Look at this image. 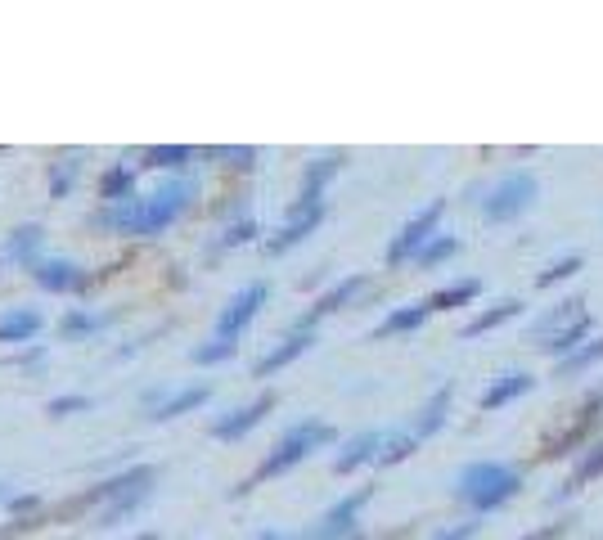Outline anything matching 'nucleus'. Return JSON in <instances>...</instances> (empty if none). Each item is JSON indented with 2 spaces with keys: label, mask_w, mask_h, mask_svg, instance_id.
I'll return each mask as SVG.
<instances>
[{
  "label": "nucleus",
  "mask_w": 603,
  "mask_h": 540,
  "mask_svg": "<svg viewBox=\"0 0 603 540\" xmlns=\"http://www.w3.org/2000/svg\"><path fill=\"white\" fill-rule=\"evenodd\" d=\"M522 311V302L518 297H504V302H495L491 311H482V315H473V320L464 324V338H477V333H491V329H500L504 320H513V315Z\"/></svg>",
  "instance_id": "obj_23"
},
{
  "label": "nucleus",
  "mask_w": 603,
  "mask_h": 540,
  "mask_svg": "<svg viewBox=\"0 0 603 540\" xmlns=\"http://www.w3.org/2000/svg\"><path fill=\"white\" fill-rule=\"evenodd\" d=\"M32 279H36L41 288H50V293H68V288H81V284H86V275H81L72 261H63V257L36 261V266H32Z\"/></svg>",
  "instance_id": "obj_15"
},
{
  "label": "nucleus",
  "mask_w": 603,
  "mask_h": 540,
  "mask_svg": "<svg viewBox=\"0 0 603 540\" xmlns=\"http://www.w3.org/2000/svg\"><path fill=\"white\" fill-rule=\"evenodd\" d=\"M41 333V315L32 306H14V311L0 315V342H27Z\"/></svg>",
  "instance_id": "obj_20"
},
{
  "label": "nucleus",
  "mask_w": 603,
  "mask_h": 540,
  "mask_svg": "<svg viewBox=\"0 0 603 540\" xmlns=\"http://www.w3.org/2000/svg\"><path fill=\"white\" fill-rule=\"evenodd\" d=\"M455 252H459V239H455V234H437V239H432L428 248L414 257V266H437V261L455 257Z\"/></svg>",
  "instance_id": "obj_31"
},
{
  "label": "nucleus",
  "mask_w": 603,
  "mask_h": 540,
  "mask_svg": "<svg viewBox=\"0 0 603 540\" xmlns=\"http://www.w3.org/2000/svg\"><path fill=\"white\" fill-rule=\"evenodd\" d=\"M441 212H446V198H432L428 207H419V212H414L410 221L401 225V234L387 243V266H401V261H414V257H419V252L428 248L432 239H437Z\"/></svg>",
  "instance_id": "obj_5"
},
{
  "label": "nucleus",
  "mask_w": 603,
  "mask_h": 540,
  "mask_svg": "<svg viewBox=\"0 0 603 540\" xmlns=\"http://www.w3.org/2000/svg\"><path fill=\"white\" fill-rule=\"evenodd\" d=\"M446 410H450V387H437V392L428 396V405H423L419 414H414V423H410V432L414 437H432V432L441 428V423H446Z\"/></svg>",
  "instance_id": "obj_21"
},
{
  "label": "nucleus",
  "mask_w": 603,
  "mask_h": 540,
  "mask_svg": "<svg viewBox=\"0 0 603 540\" xmlns=\"http://www.w3.org/2000/svg\"><path fill=\"white\" fill-rule=\"evenodd\" d=\"M581 266H585V261H581V252H567V257L549 261V266L540 270V275H536V284H540V288H554V284H563V279H572Z\"/></svg>",
  "instance_id": "obj_28"
},
{
  "label": "nucleus",
  "mask_w": 603,
  "mask_h": 540,
  "mask_svg": "<svg viewBox=\"0 0 603 540\" xmlns=\"http://www.w3.org/2000/svg\"><path fill=\"white\" fill-rule=\"evenodd\" d=\"M189 198H194V185L171 180V185H162L158 194H149V198H126V203H113L104 216H99V225L122 230V234H162L189 207Z\"/></svg>",
  "instance_id": "obj_1"
},
{
  "label": "nucleus",
  "mask_w": 603,
  "mask_h": 540,
  "mask_svg": "<svg viewBox=\"0 0 603 540\" xmlns=\"http://www.w3.org/2000/svg\"><path fill=\"white\" fill-rule=\"evenodd\" d=\"M99 324H104V315H90V311H68L59 320V329L68 333V338H81V333H95Z\"/></svg>",
  "instance_id": "obj_35"
},
{
  "label": "nucleus",
  "mask_w": 603,
  "mask_h": 540,
  "mask_svg": "<svg viewBox=\"0 0 603 540\" xmlns=\"http://www.w3.org/2000/svg\"><path fill=\"white\" fill-rule=\"evenodd\" d=\"M360 288H365V275H347V279H342V284H333L329 293H324L320 302H315L311 311H306L302 320L293 324V329H297V333H311V329H315V320H320V315H329V311H338V306H347L351 297L360 293Z\"/></svg>",
  "instance_id": "obj_11"
},
{
  "label": "nucleus",
  "mask_w": 603,
  "mask_h": 540,
  "mask_svg": "<svg viewBox=\"0 0 603 540\" xmlns=\"http://www.w3.org/2000/svg\"><path fill=\"white\" fill-rule=\"evenodd\" d=\"M257 540H279V536H275V531H266V536H257Z\"/></svg>",
  "instance_id": "obj_42"
},
{
  "label": "nucleus",
  "mask_w": 603,
  "mask_h": 540,
  "mask_svg": "<svg viewBox=\"0 0 603 540\" xmlns=\"http://www.w3.org/2000/svg\"><path fill=\"white\" fill-rule=\"evenodd\" d=\"M428 302H410V306H396L383 324H378V338H392V333H414L423 320H428Z\"/></svg>",
  "instance_id": "obj_22"
},
{
  "label": "nucleus",
  "mask_w": 603,
  "mask_h": 540,
  "mask_svg": "<svg viewBox=\"0 0 603 540\" xmlns=\"http://www.w3.org/2000/svg\"><path fill=\"white\" fill-rule=\"evenodd\" d=\"M338 167H342V153H324V158L306 162V171H302V194H297L293 207H324L320 194H324V185L338 176Z\"/></svg>",
  "instance_id": "obj_10"
},
{
  "label": "nucleus",
  "mask_w": 603,
  "mask_h": 540,
  "mask_svg": "<svg viewBox=\"0 0 603 540\" xmlns=\"http://www.w3.org/2000/svg\"><path fill=\"white\" fill-rule=\"evenodd\" d=\"M189 158H194V153H189L185 144H158V149L144 153L149 167H180V162H189Z\"/></svg>",
  "instance_id": "obj_34"
},
{
  "label": "nucleus",
  "mask_w": 603,
  "mask_h": 540,
  "mask_svg": "<svg viewBox=\"0 0 603 540\" xmlns=\"http://www.w3.org/2000/svg\"><path fill=\"white\" fill-rule=\"evenodd\" d=\"M567 536V518H558V522H545V527H536V531H527L522 540H563Z\"/></svg>",
  "instance_id": "obj_38"
},
{
  "label": "nucleus",
  "mask_w": 603,
  "mask_h": 540,
  "mask_svg": "<svg viewBox=\"0 0 603 540\" xmlns=\"http://www.w3.org/2000/svg\"><path fill=\"white\" fill-rule=\"evenodd\" d=\"M311 342H315V333H297V329H293L275 351H266V356L257 360V378H266V374H275V369L293 365V360L302 356V351H311Z\"/></svg>",
  "instance_id": "obj_17"
},
{
  "label": "nucleus",
  "mask_w": 603,
  "mask_h": 540,
  "mask_svg": "<svg viewBox=\"0 0 603 540\" xmlns=\"http://www.w3.org/2000/svg\"><path fill=\"white\" fill-rule=\"evenodd\" d=\"M77 410H90V396H59V401H50L54 419H63V414H77Z\"/></svg>",
  "instance_id": "obj_36"
},
{
  "label": "nucleus",
  "mask_w": 603,
  "mask_h": 540,
  "mask_svg": "<svg viewBox=\"0 0 603 540\" xmlns=\"http://www.w3.org/2000/svg\"><path fill=\"white\" fill-rule=\"evenodd\" d=\"M581 315H585V302H581V297H563V302L549 306V311L540 315L536 324H531V338H540V347H545L549 338H558L563 329H572Z\"/></svg>",
  "instance_id": "obj_12"
},
{
  "label": "nucleus",
  "mask_w": 603,
  "mask_h": 540,
  "mask_svg": "<svg viewBox=\"0 0 603 540\" xmlns=\"http://www.w3.org/2000/svg\"><path fill=\"white\" fill-rule=\"evenodd\" d=\"M540 194V180L536 171H509V176H500L491 185V194L482 198V216L491 225H504V221H518L522 212H527L531 203H536Z\"/></svg>",
  "instance_id": "obj_4"
},
{
  "label": "nucleus",
  "mask_w": 603,
  "mask_h": 540,
  "mask_svg": "<svg viewBox=\"0 0 603 540\" xmlns=\"http://www.w3.org/2000/svg\"><path fill=\"white\" fill-rule=\"evenodd\" d=\"M320 216H324V207H288V221H284V230L275 234V239L266 243L270 252H288L293 243H302L306 234L320 225Z\"/></svg>",
  "instance_id": "obj_14"
},
{
  "label": "nucleus",
  "mask_w": 603,
  "mask_h": 540,
  "mask_svg": "<svg viewBox=\"0 0 603 540\" xmlns=\"http://www.w3.org/2000/svg\"><path fill=\"white\" fill-rule=\"evenodd\" d=\"M536 387V378L527 374V369H509V374H500L491 387L482 392V410H500V405H509V401H518L522 392H531Z\"/></svg>",
  "instance_id": "obj_16"
},
{
  "label": "nucleus",
  "mask_w": 603,
  "mask_h": 540,
  "mask_svg": "<svg viewBox=\"0 0 603 540\" xmlns=\"http://www.w3.org/2000/svg\"><path fill=\"white\" fill-rule=\"evenodd\" d=\"M36 248H41V225H18V230L9 234V243H5V252L14 261H27Z\"/></svg>",
  "instance_id": "obj_29"
},
{
  "label": "nucleus",
  "mask_w": 603,
  "mask_h": 540,
  "mask_svg": "<svg viewBox=\"0 0 603 540\" xmlns=\"http://www.w3.org/2000/svg\"><path fill=\"white\" fill-rule=\"evenodd\" d=\"M473 536H477V522H455V527L437 531L432 540H473Z\"/></svg>",
  "instance_id": "obj_39"
},
{
  "label": "nucleus",
  "mask_w": 603,
  "mask_h": 540,
  "mask_svg": "<svg viewBox=\"0 0 603 540\" xmlns=\"http://www.w3.org/2000/svg\"><path fill=\"white\" fill-rule=\"evenodd\" d=\"M131 540H153V531H140V536H131Z\"/></svg>",
  "instance_id": "obj_41"
},
{
  "label": "nucleus",
  "mask_w": 603,
  "mask_h": 540,
  "mask_svg": "<svg viewBox=\"0 0 603 540\" xmlns=\"http://www.w3.org/2000/svg\"><path fill=\"white\" fill-rule=\"evenodd\" d=\"M207 396H212V387L207 383H194V387H180V392H171V396H162L158 405H153V414L149 419H158V423H167V419H176V414H189L194 405H203Z\"/></svg>",
  "instance_id": "obj_19"
},
{
  "label": "nucleus",
  "mask_w": 603,
  "mask_h": 540,
  "mask_svg": "<svg viewBox=\"0 0 603 540\" xmlns=\"http://www.w3.org/2000/svg\"><path fill=\"white\" fill-rule=\"evenodd\" d=\"M333 441V428L329 423H320V419H306V423H293V428L284 432V437L270 446V455L261 459V468H257V477H279V473H288L293 464H302L311 450H320V446H329Z\"/></svg>",
  "instance_id": "obj_3"
},
{
  "label": "nucleus",
  "mask_w": 603,
  "mask_h": 540,
  "mask_svg": "<svg viewBox=\"0 0 603 540\" xmlns=\"http://www.w3.org/2000/svg\"><path fill=\"white\" fill-rule=\"evenodd\" d=\"M414 446H419L414 432H387V446H383V455H378V464H401Z\"/></svg>",
  "instance_id": "obj_33"
},
{
  "label": "nucleus",
  "mask_w": 603,
  "mask_h": 540,
  "mask_svg": "<svg viewBox=\"0 0 603 540\" xmlns=\"http://www.w3.org/2000/svg\"><path fill=\"white\" fill-rule=\"evenodd\" d=\"M270 410H275V392H261L257 401H248V405H239V410H230L225 419H216L212 432H216L221 441H234V437H243V432L257 428V423L266 419Z\"/></svg>",
  "instance_id": "obj_9"
},
{
  "label": "nucleus",
  "mask_w": 603,
  "mask_h": 540,
  "mask_svg": "<svg viewBox=\"0 0 603 540\" xmlns=\"http://www.w3.org/2000/svg\"><path fill=\"white\" fill-rule=\"evenodd\" d=\"M131 185H135V167H122V162H117V167H108L104 180H99V198H104L108 207L126 203V198H131Z\"/></svg>",
  "instance_id": "obj_25"
},
{
  "label": "nucleus",
  "mask_w": 603,
  "mask_h": 540,
  "mask_svg": "<svg viewBox=\"0 0 603 540\" xmlns=\"http://www.w3.org/2000/svg\"><path fill=\"white\" fill-rule=\"evenodd\" d=\"M603 360V333L599 338H590L581 351H572L567 360H558V378H567V374H581V369H590V365H599Z\"/></svg>",
  "instance_id": "obj_27"
},
{
  "label": "nucleus",
  "mask_w": 603,
  "mask_h": 540,
  "mask_svg": "<svg viewBox=\"0 0 603 540\" xmlns=\"http://www.w3.org/2000/svg\"><path fill=\"white\" fill-rule=\"evenodd\" d=\"M68 180H72V162H59V167H54V180H50V194L59 198L63 189H68Z\"/></svg>",
  "instance_id": "obj_40"
},
{
  "label": "nucleus",
  "mask_w": 603,
  "mask_h": 540,
  "mask_svg": "<svg viewBox=\"0 0 603 540\" xmlns=\"http://www.w3.org/2000/svg\"><path fill=\"white\" fill-rule=\"evenodd\" d=\"M234 351H239V342H230V338H212V342H203V347H194L189 356H194V365H216V360H230Z\"/></svg>",
  "instance_id": "obj_32"
},
{
  "label": "nucleus",
  "mask_w": 603,
  "mask_h": 540,
  "mask_svg": "<svg viewBox=\"0 0 603 540\" xmlns=\"http://www.w3.org/2000/svg\"><path fill=\"white\" fill-rule=\"evenodd\" d=\"M518 491H522V473L500 464V459H477V464L459 468V477H455V495L477 513L504 509Z\"/></svg>",
  "instance_id": "obj_2"
},
{
  "label": "nucleus",
  "mask_w": 603,
  "mask_h": 540,
  "mask_svg": "<svg viewBox=\"0 0 603 540\" xmlns=\"http://www.w3.org/2000/svg\"><path fill=\"white\" fill-rule=\"evenodd\" d=\"M266 297H270V284H261V279H257V284H243L239 293L225 302L221 320H216V338H230V342L239 338V333L252 324V315L266 306Z\"/></svg>",
  "instance_id": "obj_7"
},
{
  "label": "nucleus",
  "mask_w": 603,
  "mask_h": 540,
  "mask_svg": "<svg viewBox=\"0 0 603 540\" xmlns=\"http://www.w3.org/2000/svg\"><path fill=\"white\" fill-rule=\"evenodd\" d=\"M365 500H369V486L365 491H351V495H342L333 509H324V518H320V527L311 531L315 540H338V536H347L351 527H356V518H360V509H365Z\"/></svg>",
  "instance_id": "obj_8"
},
{
  "label": "nucleus",
  "mask_w": 603,
  "mask_h": 540,
  "mask_svg": "<svg viewBox=\"0 0 603 540\" xmlns=\"http://www.w3.org/2000/svg\"><path fill=\"white\" fill-rule=\"evenodd\" d=\"M599 414H603V387H594V392L581 401L576 419L567 423L563 432H554V437L545 441V450H540V455H545V459H563V455H572V450L581 446V441H590V432H594V423H599Z\"/></svg>",
  "instance_id": "obj_6"
},
{
  "label": "nucleus",
  "mask_w": 603,
  "mask_h": 540,
  "mask_svg": "<svg viewBox=\"0 0 603 540\" xmlns=\"http://www.w3.org/2000/svg\"><path fill=\"white\" fill-rule=\"evenodd\" d=\"M153 482V468H126L122 477H108L104 486H95V491L86 495V504H95V500H122V495H131V491H144V486Z\"/></svg>",
  "instance_id": "obj_18"
},
{
  "label": "nucleus",
  "mask_w": 603,
  "mask_h": 540,
  "mask_svg": "<svg viewBox=\"0 0 603 540\" xmlns=\"http://www.w3.org/2000/svg\"><path fill=\"white\" fill-rule=\"evenodd\" d=\"M590 329H594V320H590V315H581V320H576L572 329H563V333H558V338H549V342H545V351H549V356H554V360H567V356H572V351H581V347H585V338H590Z\"/></svg>",
  "instance_id": "obj_24"
},
{
  "label": "nucleus",
  "mask_w": 603,
  "mask_h": 540,
  "mask_svg": "<svg viewBox=\"0 0 603 540\" xmlns=\"http://www.w3.org/2000/svg\"><path fill=\"white\" fill-rule=\"evenodd\" d=\"M252 234H257V225H252V221H234L230 225V230H225V248H239V243H248L252 239Z\"/></svg>",
  "instance_id": "obj_37"
},
{
  "label": "nucleus",
  "mask_w": 603,
  "mask_h": 540,
  "mask_svg": "<svg viewBox=\"0 0 603 540\" xmlns=\"http://www.w3.org/2000/svg\"><path fill=\"white\" fill-rule=\"evenodd\" d=\"M594 477H603V441H594V446H585V455L576 459V477H572V486L594 482Z\"/></svg>",
  "instance_id": "obj_30"
},
{
  "label": "nucleus",
  "mask_w": 603,
  "mask_h": 540,
  "mask_svg": "<svg viewBox=\"0 0 603 540\" xmlns=\"http://www.w3.org/2000/svg\"><path fill=\"white\" fill-rule=\"evenodd\" d=\"M477 279H459V284H450V288H437V293L428 297V311H455V306H468L477 297Z\"/></svg>",
  "instance_id": "obj_26"
},
{
  "label": "nucleus",
  "mask_w": 603,
  "mask_h": 540,
  "mask_svg": "<svg viewBox=\"0 0 603 540\" xmlns=\"http://www.w3.org/2000/svg\"><path fill=\"white\" fill-rule=\"evenodd\" d=\"M383 446H387V432H378V428L360 432V437H351L347 446H342V455L333 459V473H351V468L369 464V459L383 455Z\"/></svg>",
  "instance_id": "obj_13"
}]
</instances>
